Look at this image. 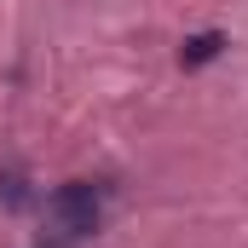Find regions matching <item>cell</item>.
I'll list each match as a JSON object with an SVG mask.
<instances>
[{"instance_id": "1", "label": "cell", "mask_w": 248, "mask_h": 248, "mask_svg": "<svg viewBox=\"0 0 248 248\" xmlns=\"http://www.w3.org/2000/svg\"><path fill=\"white\" fill-rule=\"evenodd\" d=\"M46 214H52L58 237H87V231L98 225V214H104V185H93V179L58 185L46 196Z\"/></svg>"}, {"instance_id": "2", "label": "cell", "mask_w": 248, "mask_h": 248, "mask_svg": "<svg viewBox=\"0 0 248 248\" xmlns=\"http://www.w3.org/2000/svg\"><path fill=\"white\" fill-rule=\"evenodd\" d=\"M214 52H219V35H196V41L185 46V63H208Z\"/></svg>"}]
</instances>
